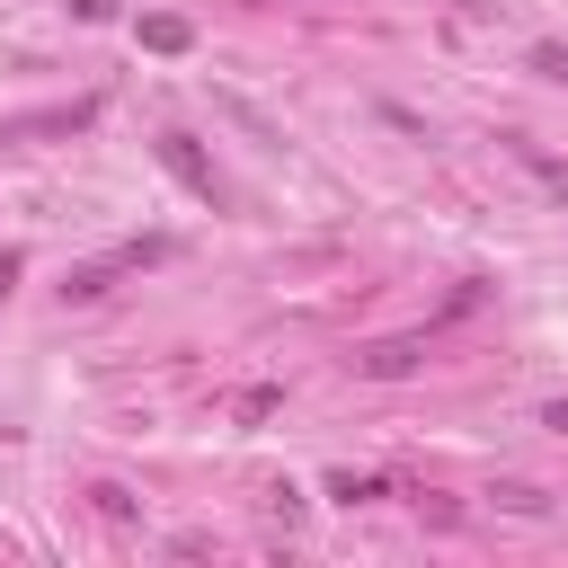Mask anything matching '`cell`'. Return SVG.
I'll use <instances>...</instances> for the list:
<instances>
[{"mask_svg": "<svg viewBox=\"0 0 568 568\" xmlns=\"http://www.w3.org/2000/svg\"><path fill=\"white\" fill-rule=\"evenodd\" d=\"M160 169H169V178H178V186H195V195H204V204H213V195H222V186H213V160H204V151H195V142H186V133H160Z\"/></svg>", "mask_w": 568, "mask_h": 568, "instance_id": "6da1fadb", "label": "cell"}, {"mask_svg": "<svg viewBox=\"0 0 568 568\" xmlns=\"http://www.w3.org/2000/svg\"><path fill=\"white\" fill-rule=\"evenodd\" d=\"M142 44H151V53H186V44H195V27H186V18H169V9H151V18H142Z\"/></svg>", "mask_w": 568, "mask_h": 568, "instance_id": "7a4b0ae2", "label": "cell"}, {"mask_svg": "<svg viewBox=\"0 0 568 568\" xmlns=\"http://www.w3.org/2000/svg\"><path fill=\"white\" fill-rule=\"evenodd\" d=\"M364 373H373V382H399V373H417V337H390V346H373V355H364Z\"/></svg>", "mask_w": 568, "mask_h": 568, "instance_id": "3957f363", "label": "cell"}, {"mask_svg": "<svg viewBox=\"0 0 568 568\" xmlns=\"http://www.w3.org/2000/svg\"><path fill=\"white\" fill-rule=\"evenodd\" d=\"M328 497H337V506H373V497H382V479H373V470H337V479H328Z\"/></svg>", "mask_w": 568, "mask_h": 568, "instance_id": "277c9868", "label": "cell"}, {"mask_svg": "<svg viewBox=\"0 0 568 568\" xmlns=\"http://www.w3.org/2000/svg\"><path fill=\"white\" fill-rule=\"evenodd\" d=\"M275 399H284V390H275V382H248V390H240V399H231V417H275Z\"/></svg>", "mask_w": 568, "mask_h": 568, "instance_id": "5b68a950", "label": "cell"}, {"mask_svg": "<svg viewBox=\"0 0 568 568\" xmlns=\"http://www.w3.org/2000/svg\"><path fill=\"white\" fill-rule=\"evenodd\" d=\"M532 71L541 80H568V44H532Z\"/></svg>", "mask_w": 568, "mask_h": 568, "instance_id": "8992f818", "label": "cell"}, {"mask_svg": "<svg viewBox=\"0 0 568 568\" xmlns=\"http://www.w3.org/2000/svg\"><path fill=\"white\" fill-rule=\"evenodd\" d=\"M524 160H532V178H541V186H559V195H568V169H559V160H541V151H524Z\"/></svg>", "mask_w": 568, "mask_h": 568, "instance_id": "52a82bcc", "label": "cell"}, {"mask_svg": "<svg viewBox=\"0 0 568 568\" xmlns=\"http://www.w3.org/2000/svg\"><path fill=\"white\" fill-rule=\"evenodd\" d=\"M115 9H124V0H71V18H89V27H98V18H115Z\"/></svg>", "mask_w": 568, "mask_h": 568, "instance_id": "ba28073f", "label": "cell"}, {"mask_svg": "<svg viewBox=\"0 0 568 568\" xmlns=\"http://www.w3.org/2000/svg\"><path fill=\"white\" fill-rule=\"evenodd\" d=\"M541 426H559V435H568V399H550V408H541Z\"/></svg>", "mask_w": 568, "mask_h": 568, "instance_id": "9c48e42d", "label": "cell"}]
</instances>
